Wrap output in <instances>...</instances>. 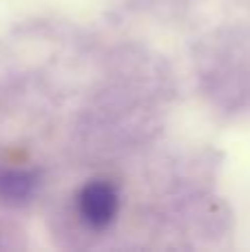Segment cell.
Segmentation results:
<instances>
[{
	"mask_svg": "<svg viewBox=\"0 0 250 252\" xmlns=\"http://www.w3.org/2000/svg\"><path fill=\"white\" fill-rule=\"evenodd\" d=\"M38 175L31 170H2L0 173V197L11 204H22L33 197Z\"/></svg>",
	"mask_w": 250,
	"mask_h": 252,
	"instance_id": "cell-2",
	"label": "cell"
},
{
	"mask_svg": "<svg viewBox=\"0 0 250 252\" xmlns=\"http://www.w3.org/2000/svg\"><path fill=\"white\" fill-rule=\"evenodd\" d=\"M78 210L87 226L95 228V230H104L118 217V188L106 179H93V182L84 184L78 195Z\"/></svg>",
	"mask_w": 250,
	"mask_h": 252,
	"instance_id": "cell-1",
	"label": "cell"
}]
</instances>
